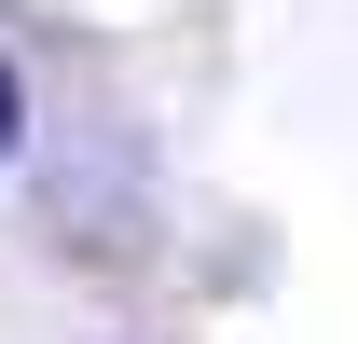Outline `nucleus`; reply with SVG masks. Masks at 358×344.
Listing matches in <instances>:
<instances>
[{
	"label": "nucleus",
	"mask_w": 358,
	"mask_h": 344,
	"mask_svg": "<svg viewBox=\"0 0 358 344\" xmlns=\"http://www.w3.org/2000/svg\"><path fill=\"white\" fill-rule=\"evenodd\" d=\"M14 138H28V96H14V55H0V166H14Z\"/></svg>",
	"instance_id": "f257e3e1"
}]
</instances>
